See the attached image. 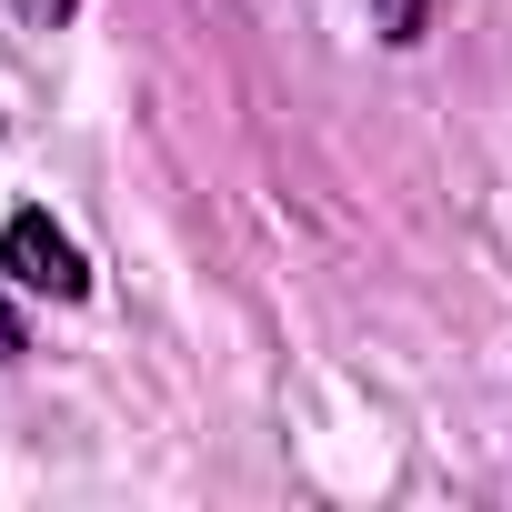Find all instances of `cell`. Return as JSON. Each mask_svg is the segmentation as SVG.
I'll list each match as a JSON object with an SVG mask.
<instances>
[{
    "instance_id": "3",
    "label": "cell",
    "mask_w": 512,
    "mask_h": 512,
    "mask_svg": "<svg viewBox=\"0 0 512 512\" xmlns=\"http://www.w3.org/2000/svg\"><path fill=\"white\" fill-rule=\"evenodd\" d=\"M11 352H21V312H11V302H0V362H11Z\"/></svg>"
},
{
    "instance_id": "4",
    "label": "cell",
    "mask_w": 512,
    "mask_h": 512,
    "mask_svg": "<svg viewBox=\"0 0 512 512\" xmlns=\"http://www.w3.org/2000/svg\"><path fill=\"white\" fill-rule=\"evenodd\" d=\"M31 11H41V21H71V0H31Z\"/></svg>"
},
{
    "instance_id": "2",
    "label": "cell",
    "mask_w": 512,
    "mask_h": 512,
    "mask_svg": "<svg viewBox=\"0 0 512 512\" xmlns=\"http://www.w3.org/2000/svg\"><path fill=\"white\" fill-rule=\"evenodd\" d=\"M372 11H382L392 41H422V0H372Z\"/></svg>"
},
{
    "instance_id": "1",
    "label": "cell",
    "mask_w": 512,
    "mask_h": 512,
    "mask_svg": "<svg viewBox=\"0 0 512 512\" xmlns=\"http://www.w3.org/2000/svg\"><path fill=\"white\" fill-rule=\"evenodd\" d=\"M0 251H11V272H21L31 292H51V302H81V292H91L81 251H71V231H61L51 211H21V221H11V241H0Z\"/></svg>"
}]
</instances>
